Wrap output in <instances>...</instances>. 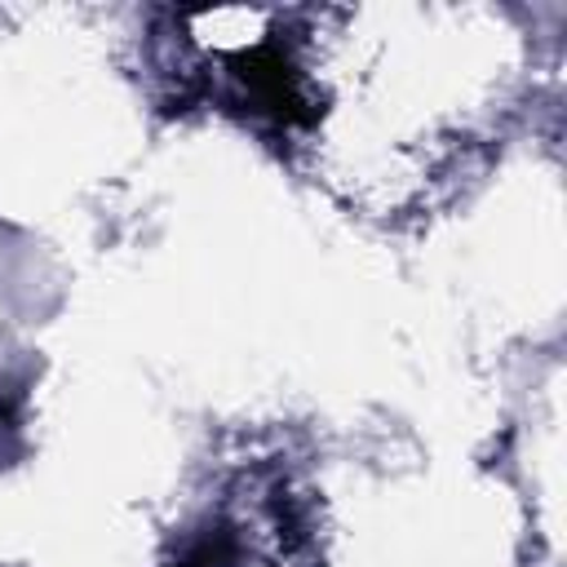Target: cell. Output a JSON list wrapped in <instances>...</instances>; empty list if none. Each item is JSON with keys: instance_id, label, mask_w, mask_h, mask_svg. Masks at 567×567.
Here are the masks:
<instances>
[{"instance_id": "obj_1", "label": "cell", "mask_w": 567, "mask_h": 567, "mask_svg": "<svg viewBox=\"0 0 567 567\" xmlns=\"http://www.w3.org/2000/svg\"><path fill=\"white\" fill-rule=\"evenodd\" d=\"M244 80L248 89L279 115H301V93H297V71L284 62L279 49H252L244 58Z\"/></svg>"}]
</instances>
